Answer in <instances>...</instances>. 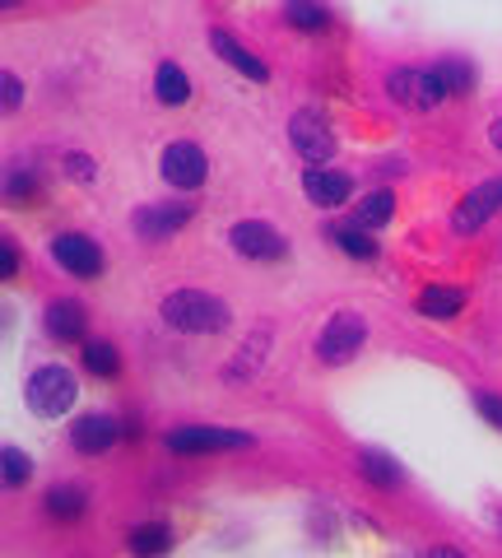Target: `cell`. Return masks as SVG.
<instances>
[{"instance_id":"1","label":"cell","mask_w":502,"mask_h":558,"mask_svg":"<svg viewBox=\"0 0 502 558\" xmlns=\"http://www.w3.org/2000/svg\"><path fill=\"white\" fill-rule=\"evenodd\" d=\"M163 322L172 330H186V336H215L229 326V303L200 289H177L163 299Z\"/></svg>"},{"instance_id":"2","label":"cell","mask_w":502,"mask_h":558,"mask_svg":"<svg viewBox=\"0 0 502 558\" xmlns=\"http://www.w3.org/2000/svg\"><path fill=\"white\" fill-rule=\"evenodd\" d=\"M24 396H28V410L38 414V418H57V414H65V410L75 405L79 381H75V373H65L61 363H47V368H38V373L28 377Z\"/></svg>"},{"instance_id":"3","label":"cell","mask_w":502,"mask_h":558,"mask_svg":"<svg viewBox=\"0 0 502 558\" xmlns=\"http://www.w3.org/2000/svg\"><path fill=\"white\" fill-rule=\"evenodd\" d=\"M363 340H368V326H363L358 312H335V317L321 326V336H317V359L331 363V368H340V363H350L358 354Z\"/></svg>"},{"instance_id":"4","label":"cell","mask_w":502,"mask_h":558,"mask_svg":"<svg viewBox=\"0 0 502 558\" xmlns=\"http://www.w3.org/2000/svg\"><path fill=\"white\" fill-rule=\"evenodd\" d=\"M387 89H391L395 102H405V108H414V112H428V108H438V102L446 98L438 70H414V65L391 70Z\"/></svg>"},{"instance_id":"5","label":"cell","mask_w":502,"mask_h":558,"mask_svg":"<svg viewBox=\"0 0 502 558\" xmlns=\"http://www.w3.org/2000/svg\"><path fill=\"white\" fill-rule=\"evenodd\" d=\"M163 182L177 186V191H196L205 186V178H210V159H205V149L192 145V140H172V145L163 149Z\"/></svg>"},{"instance_id":"6","label":"cell","mask_w":502,"mask_h":558,"mask_svg":"<svg viewBox=\"0 0 502 558\" xmlns=\"http://www.w3.org/2000/svg\"><path fill=\"white\" fill-rule=\"evenodd\" d=\"M252 447L247 433L237 428H210V424H192V428H172L168 433V451H182V457H200V451H242Z\"/></svg>"},{"instance_id":"7","label":"cell","mask_w":502,"mask_h":558,"mask_svg":"<svg viewBox=\"0 0 502 558\" xmlns=\"http://www.w3.org/2000/svg\"><path fill=\"white\" fill-rule=\"evenodd\" d=\"M229 242H233V252L247 256V260H284V256H289L284 233L270 229L266 219H242V223H233Z\"/></svg>"},{"instance_id":"8","label":"cell","mask_w":502,"mask_h":558,"mask_svg":"<svg viewBox=\"0 0 502 558\" xmlns=\"http://www.w3.org/2000/svg\"><path fill=\"white\" fill-rule=\"evenodd\" d=\"M289 140H293V149H298L307 163H326V159L335 154L331 121H326L321 112H311V108L293 112V121H289Z\"/></svg>"},{"instance_id":"9","label":"cell","mask_w":502,"mask_h":558,"mask_svg":"<svg viewBox=\"0 0 502 558\" xmlns=\"http://www.w3.org/2000/svg\"><path fill=\"white\" fill-rule=\"evenodd\" d=\"M51 256H57V266H65L79 279L102 275V252H98V242L89 233H57L51 238Z\"/></svg>"},{"instance_id":"10","label":"cell","mask_w":502,"mask_h":558,"mask_svg":"<svg viewBox=\"0 0 502 558\" xmlns=\"http://www.w3.org/2000/svg\"><path fill=\"white\" fill-rule=\"evenodd\" d=\"M498 209H502V178H493V182L475 186L470 196H465V201L456 205L452 229H456V233H479L483 223H489V219L498 215Z\"/></svg>"},{"instance_id":"11","label":"cell","mask_w":502,"mask_h":558,"mask_svg":"<svg viewBox=\"0 0 502 558\" xmlns=\"http://www.w3.org/2000/svg\"><path fill=\"white\" fill-rule=\"evenodd\" d=\"M121 433H126V428H121L112 414H79L75 428H71V442H75L79 457H102V451H108Z\"/></svg>"},{"instance_id":"12","label":"cell","mask_w":502,"mask_h":558,"mask_svg":"<svg viewBox=\"0 0 502 558\" xmlns=\"http://www.w3.org/2000/svg\"><path fill=\"white\" fill-rule=\"evenodd\" d=\"M186 219H192V205H140L131 215V229L145 242H163L168 233H177Z\"/></svg>"},{"instance_id":"13","label":"cell","mask_w":502,"mask_h":558,"mask_svg":"<svg viewBox=\"0 0 502 558\" xmlns=\"http://www.w3.org/2000/svg\"><path fill=\"white\" fill-rule=\"evenodd\" d=\"M303 191H307V201L311 205H321V209H335L354 196V182L344 178V172L335 168H307L303 172Z\"/></svg>"},{"instance_id":"14","label":"cell","mask_w":502,"mask_h":558,"mask_svg":"<svg viewBox=\"0 0 502 558\" xmlns=\"http://www.w3.org/2000/svg\"><path fill=\"white\" fill-rule=\"evenodd\" d=\"M84 326H89V312H84V303L57 299V303L47 307V336H51V340L75 344V340H84Z\"/></svg>"},{"instance_id":"15","label":"cell","mask_w":502,"mask_h":558,"mask_svg":"<svg viewBox=\"0 0 502 558\" xmlns=\"http://www.w3.org/2000/svg\"><path fill=\"white\" fill-rule=\"evenodd\" d=\"M210 47H215V51H219V57H223V61H229L233 70H242V75H252L256 84H266V80H270V70H266V61H261V57H256V51H247V47H242V43L233 38V33H229V28H215V33H210Z\"/></svg>"},{"instance_id":"16","label":"cell","mask_w":502,"mask_h":558,"mask_svg":"<svg viewBox=\"0 0 502 558\" xmlns=\"http://www.w3.org/2000/svg\"><path fill=\"white\" fill-rule=\"evenodd\" d=\"M461 307H465V293L461 289L428 284L419 293V312H424V317H432V322H452V317H461Z\"/></svg>"},{"instance_id":"17","label":"cell","mask_w":502,"mask_h":558,"mask_svg":"<svg viewBox=\"0 0 502 558\" xmlns=\"http://www.w3.org/2000/svg\"><path fill=\"white\" fill-rule=\"evenodd\" d=\"M154 94H159L163 108H182V102L192 98V80H186V70H177L172 61H163L159 75H154Z\"/></svg>"},{"instance_id":"18","label":"cell","mask_w":502,"mask_h":558,"mask_svg":"<svg viewBox=\"0 0 502 558\" xmlns=\"http://www.w3.org/2000/svg\"><path fill=\"white\" fill-rule=\"evenodd\" d=\"M172 549V531L163 521H145V526L131 531V554L135 558H163Z\"/></svg>"},{"instance_id":"19","label":"cell","mask_w":502,"mask_h":558,"mask_svg":"<svg viewBox=\"0 0 502 558\" xmlns=\"http://www.w3.org/2000/svg\"><path fill=\"white\" fill-rule=\"evenodd\" d=\"M358 475L363 480H372L377 488H395V484H401L405 475H401V465H395L391 457H387V451H358Z\"/></svg>"},{"instance_id":"20","label":"cell","mask_w":502,"mask_h":558,"mask_svg":"<svg viewBox=\"0 0 502 558\" xmlns=\"http://www.w3.org/2000/svg\"><path fill=\"white\" fill-rule=\"evenodd\" d=\"M84 502H89V494H84L79 484H57V488H47V517H57V521H75L84 512Z\"/></svg>"},{"instance_id":"21","label":"cell","mask_w":502,"mask_h":558,"mask_svg":"<svg viewBox=\"0 0 502 558\" xmlns=\"http://www.w3.org/2000/svg\"><path fill=\"white\" fill-rule=\"evenodd\" d=\"M331 242H335L340 252L358 256V260H372V256H377V242H372V233H368V229H358L354 219H350V223H331Z\"/></svg>"},{"instance_id":"22","label":"cell","mask_w":502,"mask_h":558,"mask_svg":"<svg viewBox=\"0 0 502 558\" xmlns=\"http://www.w3.org/2000/svg\"><path fill=\"white\" fill-rule=\"evenodd\" d=\"M391 209H395V196H391V191H368V196L358 201V209H354V223L372 233V229H382V223L391 219Z\"/></svg>"},{"instance_id":"23","label":"cell","mask_w":502,"mask_h":558,"mask_svg":"<svg viewBox=\"0 0 502 558\" xmlns=\"http://www.w3.org/2000/svg\"><path fill=\"white\" fill-rule=\"evenodd\" d=\"M432 70H438V80H442L446 94H470V89H475V65H470V61L446 57V61H438Z\"/></svg>"},{"instance_id":"24","label":"cell","mask_w":502,"mask_h":558,"mask_svg":"<svg viewBox=\"0 0 502 558\" xmlns=\"http://www.w3.org/2000/svg\"><path fill=\"white\" fill-rule=\"evenodd\" d=\"M84 368H89L94 377H117V368H121L117 344L112 340H89L84 344Z\"/></svg>"},{"instance_id":"25","label":"cell","mask_w":502,"mask_h":558,"mask_svg":"<svg viewBox=\"0 0 502 558\" xmlns=\"http://www.w3.org/2000/svg\"><path fill=\"white\" fill-rule=\"evenodd\" d=\"M284 20H289V24H298V28H326V24H331V10L293 0V5H284Z\"/></svg>"},{"instance_id":"26","label":"cell","mask_w":502,"mask_h":558,"mask_svg":"<svg viewBox=\"0 0 502 558\" xmlns=\"http://www.w3.org/2000/svg\"><path fill=\"white\" fill-rule=\"evenodd\" d=\"M0 461H5V484H10V488L28 484V475H33V461L24 457L20 447H5V457H0Z\"/></svg>"},{"instance_id":"27","label":"cell","mask_w":502,"mask_h":558,"mask_svg":"<svg viewBox=\"0 0 502 558\" xmlns=\"http://www.w3.org/2000/svg\"><path fill=\"white\" fill-rule=\"evenodd\" d=\"M475 410L489 418L493 428H502V396H498V391H479V396H475Z\"/></svg>"},{"instance_id":"28","label":"cell","mask_w":502,"mask_h":558,"mask_svg":"<svg viewBox=\"0 0 502 558\" xmlns=\"http://www.w3.org/2000/svg\"><path fill=\"white\" fill-rule=\"evenodd\" d=\"M20 275V252H14V242L5 238L0 242V279H14Z\"/></svg>"},{"instance_id":"29","label":"cell","mask_w":502,"mask_h":558,"mask_svg":"<svg viewBox=\"0 0 502 558\" xmlns=\"http://www.w3.org/2000/svg\"><path fill=\"white\" fill-rule=\"evenodd\" d=\"M65 168H71V178L94 182V159H89V154H65Z\"/></svg>"},{"instance_id":"30","label":"cell","mask_w":502,"mask_h":558,"mask_svg":"<svg viewBox=\"0 0 502 558\" xmlns=\"http://www.w3.org/2000/svg\"><path fill=\"white\" fill-rule=\"evenodd\" d=\"M38 196V182L33 178H10V201H33Z\"/></svg>"},{"instance_id":"31","label":"cell","mask_w":502,"mask_h":558,"mask_svg":"<svg viewBox=\"0 0 502 558\" xmlns=\"http://www.w3.org/2000/svg\"><path fill=\"white\" fill-rule=\"evenodd\" d=\"M0 84H5V108H20V102H24V84H20V75H5Z\"/></svg>"},{"instance_id":"32","label":"cell","mask_w":502,"mask_h":558,"mask_svg":"<svg viewBox=\"0 0 502 558\" xmlns=\"http://www.w3.org/2000/svg\"><path fill=\"white\" fill-rule=\"evenodd\" d=\"M428 558H465V554L452 549V545H438V549H428Z\"/></svg>"},{"instance_id":"33","label":"cell","mask_w":502,"mask_h":558,"mask_svg":"<svg viewBox=\"0 0 502 558\" xmlns=\"http://www.w3.org/2000/svg\"><path fill=\"white\" fill-rule=\"evenodd\" d=\"M489 140H493V145L502 149V117H498V121H493V126H489Z\"/></svg>"}]
</instances>
